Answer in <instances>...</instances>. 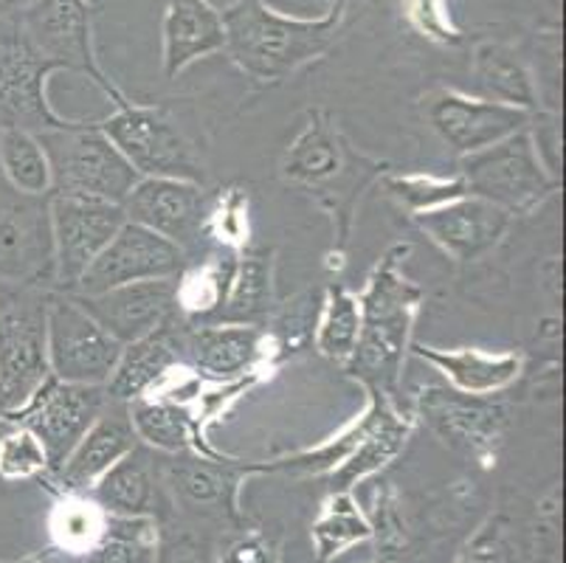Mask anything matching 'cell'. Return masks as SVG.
<instances>
[{
    "instance_id": "obj_34",
    "label": "cell",
    "mask_w": 566,
    "mask_h": 563,
    "mask_svg": "<svg viewBox=\"0 0 566 563\" xmlns=\"http://www.w3.org/2000/svg\"><path fill=\"white\" fill-rule=\"evenodd\" d=\"M158 519L107 515L99 541L91 546L85 563H156Z\"/></svg>"
},
{
    "instance_id": "obj_13",
    "label": "cell",
    "mask_w": 566,
    "mask_h": 563,
    "mask_svg": "<svg viewBox=\"0 0 566 563\" xmlns=\"http://www.w3.org/2000/svg\"><path fill=\"white\" fill-rule=\"evenodd\" d=\"M105 386L65 384L49 375L43 386L25 403L23 409L9 415L3 423L23 426L40 440L49 457V471L56 473L74 451L76 442L94 426L96 417L105 411Z\"/></svg>"
},
{
    "instance_id": "obj_4",
    "label": "cell",
    "mask_w": 566,
    "mask_h": 563,
    "mask_svg": "<svg viewBox=\"0 0 566 563\" xmlns=\"http://www.w3.org/2000/svg\"><path fill=\"white\" fill-rule=\"evenodd\" d=\"M51 164V195L125 204L142 175L99 131V124H69L38 133Z\"/></svg>"
},
{
    "instance_id": "obj_17",
    "label": "cell",
    "mask_w": 566,
    "mask_h": 563,
    "mask_svg": "<svg viewBox=\"0 0 566 563\" xmlns=\"http://www.w3.org/2000/svg\"><path fill=\"white\" fill-rule=\"evenodd\" d=\"M122 209L130 223L156 231L181 251H189L195 242L203 240L206 217L212 204L206 198L203 186L192 180L142 178Z\"/></svg>"
},
{
    "instance_id": "obj_19",
    "label": "cell",
    "mask_w": 566,
    "mask_h": 563,
    "mask_svg": "<svg viewBox=\"0 0 566 563\" xmlns=\"http://www.w3.org/2000/svg\"><path fill=\"white\" fill-rule=\"evenodd\" d=\"M175 291H178V279H147V282L118 285L96 296H76V293L71 296L87 316L125 347L144 335L156 333L178 313Z\"/></svg>"
},
{
    "instance_id": "obj_29",
    "label": "cell",
    "mask_w": 566,
    "mask_h": 563,
    "mask_svg": "<svg viewBox=\"0 0 566 563\" xmlns=\"http://www.w3.org/2000/svg\"><path fill=\"white\" fill-rule=\"evenodd\" d=\"M473 85L482 100L538 113L535 80L518 51L504 43H480L473 51Z\"/></svg>"
},
{
    "instance_id": "obj_33",
    "label": "cell",
    "mask_w": 566,
    "mask_h": 563,
    "mask_svg": "<svg viewBox=\"0 0 566 563\" xmlns=\"http://www.w3.org/2000/svg\"><path fill=\"white\" fill-rule=\"evenodd\" d=\"M311 539L313 550H316V561L327 563L353 544L373 539V524L361 513V508L355 504L353 493H331L318 519L313 521Z\"/></svg>"
},
{
    "instance_id": "obj_7",
    "label": "cell",
    "mask_w": 566,
    "mask_h": 563,
    "mask_svg": "<svg viewBox=\"0 0 566 563\" xmlns=\"http://www.w3.org/2000/svg\"><path fill=\"white\" fill-rule=\"evenodd\" d=\"M460 178L465 180L468 195L488 200L507 215H524L558 189V180L535 153L527 127L493 147L462 155Z\"/></svg>"
},
{
    "instance_id": "obj_40",
    "label": "cell",
    "mask_w": 566,
    "mask_h": 563,
    "mask_svg": "<svg viewBox=\"0 0 566 563\" xmlns=\"http://www.w3.org/2000/svg\"><path fill=\"white\" fill-rule=\"evenodd\" d=\"M49 457L40 440L29 428L14 426L0 434V479L7 482H23V479L45 477Z\"/></svg>"
},
{
    "instance_id": "obj_25",
    "label": "cell",
    "mask_w": 566,
    "mask_h": 563,
    "mask_svg": "<svg viewBox=\"0 0 566 563\" xmlns=\"http://www.w3.org/2000/svg\"><path fill=\"white\" fill-rule=\"evenodd\" d=\"M226 49L223 14L209 0H167L164 14V74L175 80L192 62Z\"/></svg>"
},
{
    "instance_id": "obj_24",
    "label": "cell",
    "mask_w": 566,
    "mask_h": 563,
    "mask_svg": "<svg viewBox=\"0 0 566 563\" xmlns=\"http://www.w3.org/2000/svg\"><path fill=\"white\" fill-rule=\"evenodd\" d=\"M138 446V437L130 426V417L125 411L105 415L102 411L96 423L87 428V434L76 442L74 451L63 462V468L54 473L60 493H87L94 488L113 465Z\"/></svg>"
},
{
    "instance_id": "obj_21",
    "label": "cell",
    "mask_w": 566,
    "mask_h": 563,
    "mask_svg": "<svg viewBox=\"0 0 566 563\" xmlns=\"http://www.w3.org/2000/svg\"><path fill=\"white\" fill-rule=\"evenodd\" d=\"M511 217L499 206L482 198H457L437 209L415 215V223L437 242V246L460 262H473L499 246Z\"/></svg>"
},
{
    "instance_id": "obj_43",
    "label": "cell",
    "mask_w": 566,
    "mask_h": 563,
    "mask_svg": "<svg viewBox=\"0 0 566 563\" xmlns=\"http://www.w3.org/2000/svg\"><path fill=\"white\" fill-rule=\"evenodd\" d=\"M400 3H403L406 20L420 38L431 40L437 45L462 43V31L457 29L446 0H400Z\"/></svg>"
},
{
    "instance_id": "obj_15",
    "label": "cell",
    "mask_w": 566,
    "mask_h": 563,
    "mask_svg": "<svg viewBox=\"0 0 566 563\" xmlns=\"http://www.w3.org/2000/svg\"><path fill=\"white\" fill-rule=\"evenodd\" d=\"M187 271V251L164 240L156 231L127 220L116 231L71 293L76 296H96V293L113 291L130 282H147V279H178Z\"/></svg>"
},
{
    "instance_id": "obj_27",
    "label": "cell",
    "mask_w": 566,
    "mask_h": 563,
    "mask_svg": "<svg viewBox=\"0 0 566 563\" xmlns=\"http://www.w3.org/2000/svg\"><path fill=\"white\" fill-rule=\"evenodd\" d=\"M87 496L107 515H127V519H158L161 515L158 473L150 457L138 446L127 457L118 459L111 471L87 490Z\"/></svg>"
},
{
    "instance_id": "obj_38",
    "label": "cell",
    "mask_w": 566,
    "mask_h": 563,
    "mask_svg": "<svg viewBox=\"0 0 566 563\" xmlns=\"http://www.w3.org/2000/svg\"><path fill=\"white\" fill-rule=\"evenodd\" d=\"M218 546L209 530L169 515L158 519L156 563H214Z\"/></svg>"
},
{
    "instance_id": "obj_41",
    "label": "cell",
    "mask_w": 566,
    "mask_h": 563,
    "mask_svg": "<svg viewBox=\"0 0 566 563\" xmlns=\"http://www.w3.org/2000/svg\"><path fill=\"white\" fill-rule=\"evenodd\" d=\"M318 310H322V299L316 291H307L302 296H296L293 302H287V307L282 310L280 319H276L274 335H268V341H274V350L280 355L296 353L313 338L318 322Z\"/></svg>"
},
{
    "instance_id": "obj_2",
    "label": "cell",
    "mask_w": 566,
    "mask_h": 563,
    "mask_svg": "<svg viewBox=\"0 0 566 563\" xmlns=\"http://www.w3.org/2000/svg\"><path fill=\"white\" fill-rule=\"evenodd\" d=\"M347 3L333 0L327 14L302 20L265 7L262 0H237L223 12V51L251 80L282 82L336 43Z\"/></svg>"
},
{
    "instance_id": "obj_18",
    "label": "cell",
    "mask_w": 566,
    "mask_h": 563,
    "mask_svg": "<svg viewBox=\"0 0 566 563\" xmlns=\"http://www.w3.org/2000/svg\"><path fill=\"white\" fill-rule=\"evenodd\" d=\"M54 273V237L45 198L0 200V282L34 285Z\"/></svg>"
},
{
    "instance_id": "obj_5",
    "label": "cell",
    "mask_w": 566,
    "mask_h": 563,
    "mask_svg": "<svg viewBox=\"0 0 566 563\" xmlns=\"http://www.w3.org/2000/svg\"><path fill=\"white\" fill-rule=\"evenodd\" d=\"M161 479L169 493V508L178 519L195 526H229L240 533L243 515L237 508V490L251 473H262V465L203 453H169Z\"/></svg>"
},
{
    "instance_id": "obj_28",
    "label": "cell",
    "mask_w": 566,
    "mask_h": 563,
    "mask_svg": "<svg viewBox=\"0 0 566 563\" xmlns=\"http://www.w3.org/2000/svg\"><path fill=\"white\" fill-rule=\"evenodd\" d=\"M411 353L442 372L454 389L468 395H499L524 369V358L516 353H480V350H437L415 344Z\"/></svg>"
},
{
    "instance_id": "obj_22",
    "label": "cell",
    "mask_w": 566,
    "mask_h": 563,
    "mask_svg": "<svg viewBox=\"0 0 566 563\" xmlns=\"http://www.w3.org/2000/svg\"><path fill=\"white\" fill-rule=\"evenodd\" d=\"M364 415H367V428H364L361 440L336 471H331V493H353L361 479L373 477L392 459H398V453L409 442L411 428H415L409 417L395 409V403L380 395H369V406Z\"/></svg>"
},
{
    "instance_id": "obj_8",
    "label": "cell",
    "mask_w": 566,
    "mask_h": 563,
    "mask_svg": "<svg viewBox=\"0 0 566 563\" xmlns=\"http://www.w3.org/2000/svg\"><path fill=\"white\" fill-rule=\"evenodd\" d=\"M45 296L20 291L0 296V420H7L49 380Z\"/></svg>"
},
{
    "instance_id": "obj_37",
    "label": "cell",
    "mask_w": 566,
    "mask_h": 563,
    "mask_svg": "<svg viewBox=\"0 0 566 563\" xmlns=\"http://www.w3.org/2000/svg\"><path fill=\"white\" fill-rule=\"evenodd\" d=\"M384 186L389 189L400 206L420 215V211L437 209L457 198H465L468 186L465 180L457 178H434V175H384Z\"/></svg>"
},
{
    "instance_id": "obj_6",
    "label": "cell",
    "mask_w": 566,
    "mask_h": 563,
    "mask_svg": "<svg viewBox=\"0 0 566 563\" xmlns=\"http://www.w3.org/2000/svg\"><path fill=\"white\" fill-rule=\"evenodd\" d=\"M99 131L142 178H178L203 184V164L192 142L167 111L133 105L127 96L116 102V113L99 122Z\"/></svg>"
},
{
    "instance_id": "obj_1",
    "label": "cell",
    "mask_w": 566,
    "mask_h": 563,
    "mask_svg": "<svg viewBox=\"0 0 566 563\" xmlns=\"http://www.w3.org/2000/svg\"><path fill=\"white\" fill-rule=\"evenodd\" d=\"M411 246H392L380 257L378 268L369 277L367 288L358 296L361 304V330L344 372L367 389V395H380L398 403L403 361L411 347L417 307L423 302V291L400 273V260Z\"/></svg>"
},
{
    "instance_id": "obj_11",
    "label": "cell",
    "mask_w": 566,
    "mask_h": 563,
    "mask_svg": "<svg viewBox=\"0 0 566 563\" xmlns=\"http://www.w3.org/2000/svg\"><path fill=\"white\" fill-rule=\"evenodd\" d=\"M18 23L43 56L63 65V71L87 74L113 102L125 100L94 54V7L87 0H23Z\"/></svg>"
},
{
    "instance_id": "obj_39",
    "label": "cell",
    "mask_w": 566,
    "mask_h": 563,
    "mask_svg": "<svg viewBox=\"0 0 566 563\" xmlns=\"http://www.w3.org/2000/svg\"><path fill=\"white\" fill-rule=\"evenodd\" d=\"M457 563H527L511 515H491L473 533V539L460 552Z\"/></svg>"
},
{
    "instance_id": "obj_30",
    "label": "cell",
    "mask_w": 566,
    "mask_h": 563,
    "mask_svg": "<svg viewBox=\"0 0 566 563\" xmlns=\"http://www.w3.org/2000/svg\"><path fill=\"white\" fill-rule=\"evenodd\" d=\"M274 302V268L265 254L240 257L231 277L229 293L218 316L206 324H249L262 327Z\"/></svg>"
},
{
    "instance_id": "obj_12",
    "label": "cell",
    "mask_w": 566,
    "mask_h": 563,
    "mask_svg": "<svg viewBox=\"0 0 566 563\" xmlns=\"http://www.w3.org/2000/svg\"><path fill=\"white\" fill-rule=\"evenodd\" d=\"M417 415L451 451L491 462L511 423V411L493 395H468L454 386H426L417 395Z\"/></svg>"
},
{
    "instance_id": "obj_42",
    "label": "cell",
    "mask_w": 566,
    "mask_h": 563,
    "mask_svg": "<svg viewBox=\"0 0 566 563\" xmlns=\"http://www.w3.org/2000/svg\"><path fill=\"white\" fill-rule=\"evenodd\" d=\"M203 237H212L220 246L231 248L249 240V198L240 189H229L206 217Z\"/></svg>"
},
{
    "instance_id": "obj_31",
    "label": "cell",
    "mask_w": 566,
    "mask_h": 563,
    "mask_svg": "<svg viewBox=\"0 0 566 563\" xmlns=\"http://www.w3.org/2000/svg\"><path fill=\"white\" fill-rule=\"evenodd\" d=\"M240 257L226 248L220 254L209 257L200 262L192 271H184L178 277V291H175V307L184 313V319L192 324H206L218 316V310L223 307L226 293H229L231 277Z\"/></svg>"
},
{
    "instance_id": "obj_32",
    "label": "cell",
    "mask_w": 566,
    "mask_h": 563,
    "mask_svg": "<svg viewBox=\"0 0 566 563\" xmlns=\"http://www.w3.org/2000/svg\"><path fill=\"white\" fill-rule=\"evenodd\" d=\"M0 173L18 195L49 198L51 164L38 133L3 124L0 127Z\"/></svg>"
},
{
    "instance_id": "obj_9",
    "label": "cell",
    "mask_w": 566,
    "mask_h": 563,
    "mask_svg": "<svg viewBox=\"0 0 566 563\" xmlns=\"http://www.w3.org/2000/svg\"><path fill=\"white\" fill-rule=\"evenodd\" d=\"M54 71H63V65L51 62L29 43L18 14H0V116L7 118V124L32 133L74 124L49 105L45 82Z\"/></svg>"
},
{
    "instance_id": "obj_3",
    "label": "cell",
    "mask_w": 566,
    "mask_h": 563,
    "mask_svg": "<svg viewBox=\"0 0 566 563\" xmlns=\"http://www.w3.org/2000/svg\"><path fill=\"white\" fill-rule=\"evenodd\" d=\"M282 175L291 184L316 195L318 206L333 217L338 246H347L355 206L375 180L386 175V164L355 147L333 122L331 113H307L305 131L282 158Z\"/></svg>"
},
{
    "instance_id": "obj_36",
    "label": "cell",
    "mask_w": 566,
    "mask_h": 563,
    "mask_svg": "<svg viewBox=\"0 0 566 563\" xmlns=\"http://www.w3.org/2000/svg\"><path fill=\"white\" fill-rule=\"evenodd\" d=\"M358 330H361V304L358 296L349 293L347 288L333 285L327 291V299L322 302L316 322V350L331 361H347L358 341Z\"/></svg>"
},
{
    "instance_id": "obj_26",
    "label": "cell",
    "mask_w": 566,
    "mask_h": 563,
    "mask_svg": "<svg viewBox=\"0 0 566 563\" xmlns=\"http://www.w3.org/2000/svg\"><path fill=\"white\" fill-rule=\"evenodd\" d=\"M130 426L136 431L138 442L156 448L164 453H203V457H223L203 440L195 423V411H189L184 403L172 395H144L125 403Z\"/></svg>"
},
{
    "instance_id": "obj_46",
    "label": "cell",
    "mask_w": 566,
    "mask_h": 563,
    "mask_svg": "<svg viewBox=\"0 0 566 563\" xmlns=\"http://www.w3.org/2000/svg\"><path fill=\"white\" fill-rule=\"evenodd\" d=\"M373 563H384V561H373Z\"/></svg>"
},
{
    "instance_id": "obj_23",
    "label": "cell",
    "mask_w": 566,
    "mask_h": 563,
    "mask_svg": "<svg viewBox=\"0 0 566 563\" xmlns=\"http://www.w3.org/2000/svg\"><path fill=\"white\" fill-rule=\"evenodd\" d=\"M175 316L161 324L156 333L122 347L113 375L105 384L107 400L130 403L136 397L153 395L184 364L181 353H178V335H175Z\"/></svg>"
},
{
    "instance_id": "obj_20",
    "label": "cell",
    "mask_w": 566,
    "mask_h": 563,
    "mask_svg": "<svg viewBox=\"0 0 566 563\" xmlns=\"http://www.w3.org/2000/svg\"><path fill=\"white\" fill-rule=\"evenodd\" d=\"M178 353L195 372L214 380H240L245 372H256L265 355V330L249 324H178Z\"/></svg>"
},
{
    "instance_id": "obj_44",
    "label": "cell",
    "mask_w": 566,
    "mask_h": 563,
    "mask_svg": "<svg viewBox=\"0 0 566 563\" xmlns=\"http://www.w3.org/2000/svg\"><path fill=\"white\" fill-rule=\"evenodd\" d=\"M214 563H282L280 541L265 530H240L237 539L218 552Z\"/></svg>"
},
{
    "instance_id": "obj_10",
    "label": "cell",
    "mask_w": 566,
    "mask_h": 563,
    "mask_svg": "<svg viewBox=\"0 0 566 563\" xmlns=\"http://www.w3.org/2000/svg\"><path fill=\"white\" fill-rule=\"evenodd\" d=\"M45 350L51 375L82 386H105L122 355V344L87 316L71 293L45 296Z\"/></svg>"
},
{
    "instance_id": "obj_16",
    "label": "cell",
    "mask_w": 566,
    "mask_h": 563,
    "mask_svg": "<svg viewBox=\"0 0 566 563\" xmlns=\"http://www.w3.org/2000/svg\"><path fill=\"white\" fill-rule=\"evenodd\" d=\"M423 116L454 153L471 155L524 131L533 113L460 91H437L423 100Z\"/></svg>"
},
{
    "instance_id": "obj_14",
    "label": "cell",
    "mask_w": 566,
    "mask_h": 563,
    "mask_svg": "<svg viewBox=\"0 0 566 563\" xmlns=\"http://www.w3.org/2000/svg\"><path fill=\"white\" fill-rule=\"evenodd\" d=\"M49 215L54 237V279L71 293L87 265L127 223V217L125 209L111 200L71 195H49Z\"/></svg>"
},
{
    "instance_id": "obj_45",
    "label": "cell",
    "mask_w": 566,
    "mask_h": 563,
    "mask_svg": "<svg viewBox=\"0 0 566 563\" xmlns=\"http://www.w3.org/2000/svg\"><path fill=\"white\" fill-rule=\"evenodd\" d=\"M533 563H560V535L555 515L535 526Z\"/></svg>"
},
{
    "instance_id": "obj_35",
    "label": "cell",
    "mask_w": 566,
    "mask_h": 563,
    "mask_svg": "<svg viewBox=\"0 0 566 563\" xmlns=\"http://www.w3.org/2000/svg\"><path fill=\"white\" fill-rule=\"evenodd\" d=\"M107 513L87 493H60L49 519L51 541L65 555L82 557L99 541Z\"/></svg>"
}]
</instances>
